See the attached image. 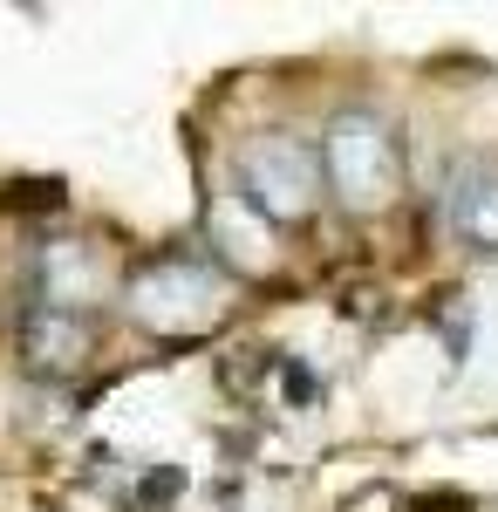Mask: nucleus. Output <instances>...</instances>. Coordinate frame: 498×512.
<instances>
[{"label":"nucleus","mask_w":498,"mask_h":512,"mask_svg":"<svg viewBox=\"0 0 498 512\" xmlns=\"http://www.w3.org/2000/svg\"><path fill=\"white\" fill-rule=\"evenodd\" d=\"M239 198L273 219V226H294L314 212V198H321V151L307 144L301 130H260V137H246L239 144Z\"/></svg>","instance_id":"7ed1b4c3"},{"label":"nucleus","mask_w":498,"mask_h":512,"mask_svg":"<svg viewBox=\"0 0 498 512\" xmlns=\"http://www.w3.org/2000/svg\"><path fill=\"white\" fill-rule=\"evenodd\" d=\"M444 219L464 246L478 253H498V164H458L451 185H444Z\"/></svg>","instance_id":"423d86ee"},{"label":"nucleus","mask_w":498,"mask_h":512,"mask_svg":"<svg viewBox=\"0 0 498 512\" xmlns=\"http://www.w3.org/2000/svg\"><path fill=\"white\" fill-rule=\"evenodd\" d=\"M226 301H232V274L212 253H164L123 287L130 321L151 328V335H205L226 315Z\"/></svg>","instance_id":"f257e3e1"},{"label":"nucleus","mask_w":498,"mask_h":512,"mask_svg":"<svg viewBox=\"0 0 498 512\" xmlns=\"http://www.w3.org/2000/svg\"><path fill=\"white\" fill-rule=\"evenodd\" d=\"M35 301L41 308H62V315H89L103 301V260L89 239H55L35 253Z\"/></svg>","instance_id":"20e7f679"},{"label":"nucleus","mask_w":498,"mask_h":512,"mask_svg":"<svg viewBox=\"0 0 498 512\" xmlns=\"http://www.w3.org/2000/svg\"><path fill=\"white\" fill-rule=\"evenodd\" d=\"M321 171L348 212H383L403 185V144L376 110H335L321 130Z\"/></svg>","instance_id":"f03ea898"},{"label":"nucleus","mask_w":498,"mask_h":512,"mask_svg":"<svg viewBox=\"0 0 498 512\" xmlns=\"http://www.w3.org/2000/svg\"><path fill=\"white\" fill-rule=\"evenodd\" d=\"M21 362L35 376H69L89 362V315H62V308H21Z\"/></svg>","instance_id":"39448f33"},{"label":"nucleus","mask_w":498,"mask_h":512,"mask_svg":"<svg viewBox=\"0 0 498 512\" xmlns=\"http://www.w3.org/2000/svg\"><path fill=\"white\" fill-rule=\"evenodd\" d=\"M35 205H48V212H55V205H62V185H55V178H48V185H41V178L7 185V212H35Z\"/></svg>","instance_id":"0eeeda50"}]
</instances>
